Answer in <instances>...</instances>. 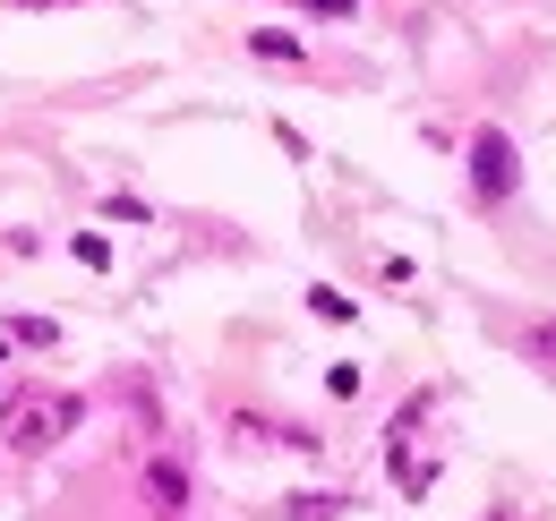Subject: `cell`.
<instances>
[{"instance_id": "cell-1", "label": "cell", "mask_w": 556, "mask_h": 521, "mask_svg": "<svg viewBox=\"0 0 556 521\" xmlns=\"http://www.w3.org/2000/svg\"><path fill=\"white\" fill-rule=\"evenodd\" d=\"M77 419H86L77 393H17V402L0 410V445H9V454H52Z\"/></svg>"}, {"instance_id": "cell-2", "label": "cell", "mask_w": 556, "mask_h": 521, "mask_svg": "<svg viewBox=\"0 0 556 521\" xmlns=\"http://www.w3.org/2000/svg\"><path fill=\"white\" fill-rule=\"evenodd\" d=\"M514 180H522V163H514V137H505V129H480V137H471V189L496 205V196H514Z\"/></svg>"}, {"instance_id": "cell-3", "label": "cell", "mask_w": 556, "mask_h": 521, "mask_svg": "<svg viewBox=\"0 0 556 521\" xmlns=\"http://www.w3.org/2000/svg\"><path fill=\"white\" fill-rule=\"evenodd\" d=\"M146 496H154L163 521H172L180 505H189V470H180V461H154V470H146Z\"/></svg>"}, {"instance_id": "cell-4", "label": "cell", "mask_w": 556, "mask_h": 521, "mask_svg": "<svg viewBox=\"0 0 556 521\" xmlns=\"http://www.w3.org/2000/svg\"><path fill=\"white\" fill-rule=\"evenodd\" d=\"M249 52H257V61H308V52H300V35H275V26H257V35H249Z\"/></svg>"}, {"instance_id": "cell-5", "label": "cell", "mask_w": 556, "mask_h": 521, "mask_svg": "<svg viewBox=\"0 0 556 521\" xmlns=\"http://www.w3.org/2000/svg\"><path fill=\"white\" fill-rule=\"evenodd\" d=\"M522 351H531V368H556V317H540V326L522 333Z\"/></svg>"}, {"instance_id": "cell-6", "label": "cell", "mask_w": 556, "mask_h": 521, "mask_svg": "<svg viewBox=\"0 0 556 521\" xmlns=\"http://www.w3.org/2000/svg\"><path fill=\"white\" fill-rule=\"evenodd\" d=\"M343 513V496H291V521H334Z\"/></svg>"}, {"instance_id": "cell-7", "label": "cell", "mask_w": 556, "mask_h": 521, "mask_svg": "<svg viewBox=\"0 0 556 521\" xmlns=\"http://www.w3.org/2000/svg\"><path fill=\"white\" fill-rule=\"evenodd\" d=\"M300 9H317V17H351V0H300Z\"/></svg>"}]
</instances>
